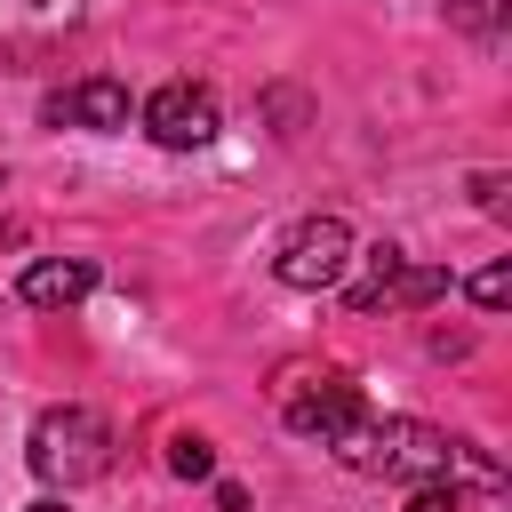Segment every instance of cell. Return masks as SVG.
<instances>
[{"mask_svg": "<svg viewBox=\"0 0 512 512\" xmlns=\"http://www.w3.org/2000/svg\"><path fill=\"white\" fill-rule=\"evenodd\" d=\"M336 448V464L344 472H360V480H448L456 464H464V448L472 440H448L440 424H424V416H360L344 440H328Z\"/></svg>", "mask_w": 512, "mask_h": 512, "instance_id": "6da1fadb", "label": "cell"}, {"mask_svg": "<svg viewBox=\"0 0 512 512\" xmlns=\"http://www.w3.org/2000/svg\"><path fill=\"white\" fill-rule=\"evenodd\" d=\"M24 456H32V472H40L48 488H88L96 472H112V424H104L96 408L64 400V408H48V416L32 424Z\"/></svg>", "mask_w": 512, "mask_h": 512, "instance_id": "7a4b0ae2", "label": "cell"}, {"mask_svg": "<svg viewBox=\"0 0 512 512\" xmlns=\"http://www.w3.org/2000/svg\"><path fill=\"white\" fill-rule=\"evenodd\" d=\"M368 408H360V384L344 376V368H296L288 384H280V424L296 432V440H344L352 424H360Z\"/></svg>", "mask_w": 512, "mask_h": 512, "instance_id": "3957f363", "label": "cell"}, {"mask_svg": "<svg viewBox=\"0 0 512 512\" xmlns=\"http://www.w3.org/2000/svg\"><path fill=\"white\" fill-rule=\"evenodd\" d=\"M352 224L344 216H304V224H288L280 232V248H272V272H280V288H344L352 280Z\"/></svg>", "mask_w": 512, "mask_h": 512, "instance_id": "277c9868", "label": "cell"}, {"mask_svg": "<svg viewBox=\"0 0 512 512\" xmlns=\"http://www.w3.org/2000/svg\"><path fill=\"white\" fill-rule=\"evenodd\" d=\"M456 280L440 272V264H408L392 240H376L368 248V280H352L344 288V304L352 312H424V304H440Z\"/></svg>", "mask_w": 512, "mask_h": 512, "instance_id": "5b68a950", "label": "cell"}, {"mask_svg": "<svg viewBox=\"0 0 512 512\" xmlns=\"http://www.w3.org/2000/svg\"><path fill=\"white\" fill-rule=\"evenodd\" d=\"M144 136L168 144V152H200V144L216 136V88H200V80L152 88V96H144Z\"/></svg>", "mask_w": 512, "mask_h": 512, "instance_id": "8992f818", "label": "cell"}, {"mask_svg": "<svg viewBox=\"0 0 512 512\" xmlns=\"http://www.w3.org/2000/svg\"><path fill=\"white\" fill-rule=\"evenodd\" d=\"M40 120L48 128H128V88L120 80H72V88H56L48 104H40Z\"/></svg>", "mask_w": 512, "mask_h": 512, "instance_id": "52a82bcc", "label": "cell"}, {"mask_svg": "<svg viewBox=\"0 0 512 512\" xmlns=\"http://www.w3.org/2000/svg\"><path fill=\"white\" fill-rule=\"evenodd\" d=\"M96 288V264L88 256H32L24 272H16V304H32V312H64V304H80Z\"/></svg>", "mask_w": 512, "mask_h": 512, "instance_id": "ba28073f", "label": "cell"}, {"mask_svg": "<svg viewBox=\"0 0 512 512\" xmlns=\"http://www.w3.org/2000/svg\"><path fill=\"white\" fill-rule=\"evenodd\" d=\"M80 24V0H0V48L16 40H56Z\"/></svg>", "mask_w": 512, "mask_h": 512, "instance_id": "9c48e42d", "label": "cell"}, {"mask_svg": "<svg viewBox=\"0 0 512 512\" xmlns=\"http://www.w3.org/2000/svg\"><path fill=\"white\" fill-rule=\"evenodd\" d=\"M168 472H176V480H216V448H208L200 432H176V440H168Z\"/></svg>", "mask_w": 512, "mask_h": 512, "instance_id": "30bf717a", "label": "cell"}, {"mask_svg": "<svg viewBox=\"0 0 512 512\" xmlns=\"http://www.w3.org/2000/svg\"><path fill=\"white\" fill-rule=\"evenodd\" d=\"M408 512H472V496L456 480H416L408 488Z\"/></svg>", "mask_w": 512, "mask_h": 512, "instance_id": "8fae6325", "label": "cell"}, {"mask_svg": "<svg viewBox=\"0 0 512 512\" xmlns=\"http://www.w3.org/2000/svg\"><path fill=\"white\" fill-rule=\"evenodd\" d=\"M472 304H480V312H504V304H512V264H480V272H472Z\"/></svg>", "mask_w": 512, "mask_h": 512, "instance_id": "7c38bea8", "label": "cell"}, {"mask_svg": "<svg viewBox=\"0 0 512 512\" xmlns=\"http://www.w3.org/2000/svg\"><path fill=\"white\" fill-rule=\"evenodd\" d=\"M456 32H504V0H448Z\"/></svg>", "mask_w": 512, "mask_h": 512, "instance_id": "4fadbf2b", "label": "cell"}, {"mask_svg": "<svg viewBox=\"0 0 512 512\" xmlns=\"http://www.w3.org/2000/svg\"><path fill=\"white\" fill-rule=\"evenodd\" d=\"M472 200L496 216V208H504V176H496V168H480V176H472Z\"/></svg>", "mask_w": 512, "mask_h": 512, "instance_id": "5bb4252c", "label": "cell"}, {"mask_svg": "<svg viewBox=\"0 0 512 512\" xmlns=\"http://www.w3.org/2000/svg\"><path fill=\"white\" fill-rule=\"evenodd\" d=\"M32 512H64V504H56V496H48V504H32Z\"/></svg>", "mask_w": 512, "mask_h": 512, "instance_id": "9a60e30c", "label": "cell"}, {"mask_svg": "<svg viewBox=\"0 0 512 512\" xmlns=\"http://www.w3.org/2000/svg\"><path fill=\"white\" fill-rule=\"evenodd\" d=\"M0 240H16V232H8V224H0Z\"/></svg>", "mask_w": 512, "mask_h": 512, "instance_id": "2e32d148", "label": "cell"}]
</instances>
